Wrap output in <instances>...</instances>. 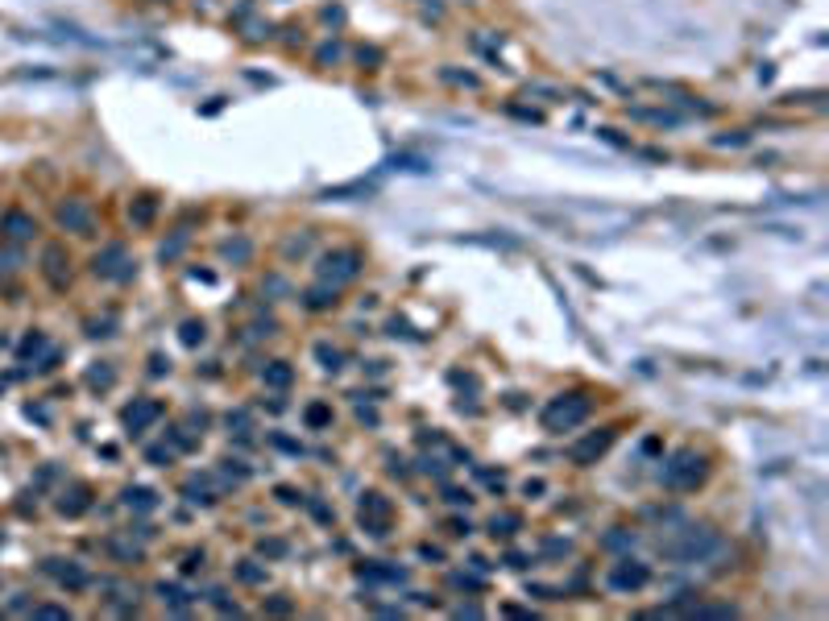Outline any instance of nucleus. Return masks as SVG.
<instances>
[{"mask_svg": "<svg viewBox=\"0 0 829 621\" xmlns=\"http://www.w3.org/2000/svg\"><path fill=\"white\" fill-rule=\"evenodd\" d=\"M266 381H270V385H286V381H290V369H286V365L278 361V365H274V369L266 373Z\"/></svg>", "mask_w": 829, "mask_h": 621, "instance_id": "1a4fd4ad", "label": "nucleus"}, {"mask_svg": "<svg viewBox=\"0 0 829 621\" xmlns=\"http://www.w3.org/2000/svg\"><path fill=\"white\" fill-rule=\"evenodd\" d=\"M328 419H332V414H328L324 406H311V410H307V423H311V427H319V423H328Z\"/></svg>", "mask_w": 829, "mask_h": 621, "instance_id": "f8f14e48", "label": "nucleus"}, {"mask_svg": "<svg viewBox=\"0 0 829 621\" xmlns=\"http://www.w3.org/2000/svg\"><path fill=\"white\" fill-rule=\"evenodd\" d=\"M589 410H593V402L585 398V394H568V398H556L548 410H543V427L548 431H568V427H577V423H585L589 419Z\"/></svg>", "mask_w": 829, "mask_h": 621, "instance_id": "f257e3e1", "label": "nucleus"}, {"mask_svg": "<svg viewBox=\"0 0 829 621\" xmlns=\"http://www.w3.org/2000/svg\"><path fill=\"white\" fill-rule=\"evenodd\" d=\"M319 361H324V369H340V352L328 344H319Z\"/></svg>", "mask_w": 829, "mask_h": 621, "instance_id": "9d476101", "label": "nucleus"}, {"mask_svg": "<svg viewBox=\"0 0 829 621\" xmlns=\"http://www.w3.org/2000/svg\"><path fill=\"white\" fill-rule=\"evenodd\" d=\"M183 340H187V344L203 340V323H187V327H183Z\"/></svg>", "mask_w": 829, "mask_h": 621, "instance_id": "9b49d317", "label": "nucleus"}, {"mask_svg": "<svg viewBox=\"0 0 829 621\" xmlns=\"http://www.w3.org/2000/svg\"><path fill=\"white\" fill-rule=\"evenodd\" d=\"M647 576H651V572H647L639 560H618L614 572H610V589H631V593H635V589L647 584Z\"/></svg>", "mask_w": 829, "mask_h": 621, "instance_id": "39448f33", "label": "nucleus"}, {"mask_svg": "<svg viewBox=\"0 0 829 621\" xmlns=\"http://www.w3.org/2000/svg\"><path fill=\"white\" fill-rule=\"evenodd\" d=\"M361 522H365L369 535H386V526H390V506L382 501V493H365V497H361Z\"/></svg>", "mask_w": 829, "mask_h": 621, "instance_id": "20e7f679", "label": "nucleus"}, {"mask_svg": "<svg viewBox=\"0 0 829 621\" xmlns=\"http://www.w3.org/2000/svg\"><path fill=\"white\" fill-rule=\"evenodd\" d=\"M701 456L697 452H680L672 464H668V472H664V481L672 485V489H693L697 481H701Z\"/></svg>", "mask_w": 829, "mask_h": 621, "instance_id": "7ed1b4c3", "label": "nucleus"}, {"mask_svg": "<svg viewBox=\"0 0 829 621\" xmlns=\"http://www.w3.org/2000/svg\"><path fill=\"white\" fill-rule=\"evenodd\" d=\"M361 274V253L357 249H332L324 261H319V278L324 282H348V278H357Z\"/></svg>", "mask_w": 829, "mask_h": 621, "instance_id": "f03ea898", "label": "nucleus"}, {"mask_svg": "<svg viewBox=\"0 0 829 621\" xmlns=\"http://www.w3.org/2000/svg\"><path fill=\"white\" fill-rule=\"evenodd\" d=\"M307 307L311 311H324V307H336V286H315V290H307Z\"/></svg>", "mask_w": 829, "mask_h": 621, "instance_id": "0eeeda50", "label": "nucleus"}, {"mask_svg": "<svg viewBox=\"0 0 829 621\" xmlns=\"http://www.w3.org/2000/svg\"><path fill=\"white\" fill-rule=\"evenodd\" d=\"M610 439H614V431H610V427H606L602 435L593 431V435H589L585 443H577V448H572V460H577V464H589V460H597V456H602V452L610 448Z\"/></svg>", "mask_w": 829, "mask_h": 621, "instance_id": "423d86ee", "label": "nucleus"}, {"mask_svg": "<svg viewBox=\"0 0 829 621\" xmlns=\"http://www.w3.org/2000/svg\"><path fill=\"white\" fill-rule=\"evenodd\" d=\"M514 526H519V518H514V514H502V518L494 514V522H490V531H494V535H514Z\"/></svg>", "mask_w": 829, "mask_h": 621, "instance_id": "6e6552de", "label": "nucleus"}]
</instances>
